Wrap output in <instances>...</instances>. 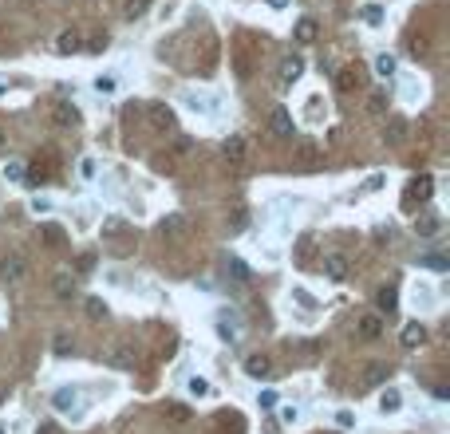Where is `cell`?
Here are the masks:
<instances>
[{"instance_id":"6da1fadb","label":"cell","mask_w":450,"mask_h":434,"mask_svg":"<svg viewBox=\"0 0 450 434\" xmlns=\"http://www.w3.org/2000/svg\"><path fill=\"white\" fill-rule=\"evenodd\" d=\"M146 119H150V130H154V134H174L178 130V114H174V107H166V103H150V107H146Z\"/></svg>"},{"instance_id":"7a4b0ae2","label":"cell","mask_w":450,"mask_h":434,"mask_svg":"<svg viewBox=\"0 0 450 434\" xmlns=\"http://www.w3.org/2000/svg\"><path fill=\"white\" fill-rule=\"evenodd\" d=\"M431 197H434V178L431 174H415L407 182V193H403L407 206H427Z\"/></svg>"},{"instance_id":"3957f363","label":"cell","mask_w":450,"mask_h":434,"mask_svg":"<svg viewBox=\"0 0 450 434\" xmlns=\"http://www.w3.org/2000/svg\"><path fill=\"white\" fill-rule=\"evenodd\" d=\"M48 114H51V123H56V127H64V130L80 127V107H75V103H67V99H56V103L48 107Z\"/></svg>"},{"instance_id":"277c9868","label":"cell","mask_w":450,"mask_h":434,"mask_svg":"<svg viewBox=\"0 0 450 434\" xmlns=\"http://www.w3.org/2000/svg\"><path fill=\"white\" fill-rule=\"evenodd\" d=\"M28 276V261L20 257V253H8V257L0 261V280H8V285H20Z\"/></svg>"},{"instance_id":"5b68a950","label":"cell","mask_w":450,"mask_h":434,"mask_svg":"<svg viewBox=\"0 0 450 434\" xmlns=\"http://www.w3.org/2000/svg\"><path fill=\"white\" fill-rule=\"evenodd\" d=\"M222 154H225V162H229L233 170H241V166H245V154H249L245 134H229V138H225V146H222Z\"/></svg>"},{"instance_id":"8992f818","label":"cell","mask_w":450,"mask_h":434,"mask_svg":"<svg viewBox=\"0 0 450 434\" xmlns=\"http://www.w3.org/2000/svg\"><path fill=\"white\" fill-rule=\"evenodd\" d=\"M324 276H328V280H336V285H344V280L352 276L348 257H340V253H324Z\"/></svg>"},{"instance_id":"52a82bcc","label":"cell","mask_w":450,"mask_h":434,"mask_svg":"<svg viewBox=\"0 0 450 434\" xmlns=\"http://www.w3.org/2000/svg\"><path fill=\"white\" fill-rule=\"evenodd\" d=\"M407 134H411V123H407L403 114H391V119H387V127H383V143L387 146H403V143H407Z\"/></svg>"},{"instance_id":"ba28073f","label":"cell","mask_w":450,"mask_h":434,"mask_svg":"<svg viewBox=\"0 0 450 434\" xmlns=\"http://www.w3.org/2000/svg\"><path fill=\"white\" fill-rule=\"evenodd\" d=\"M269 130H273L276 138H292V134H296V123H292V114L285 111V107H273V114H269Z\"/></svg>"},{"instance_id":"9c48e42d","label":"cell","mask_w":450,"mask_h":434,"mask_svg":"<svg viewBox=\"0 0 450 434\" xmlns=\"http://www.w3.org/2000/svg\"><path fill=\"white\" fill-rule=\"evenodd\" d=\"M292 36H296V44H316V40H320V24H316V20L312 16H300L296 20V24H292Z\"/></svg>"},{"instance_id":"30bf717a","label":"cell","mask_w":450,"mask_h":434,"mask_svg":"<svg viewBox=\"0 0 450 434\" xmlns=\"http://www.w3.org/2000/svg\"><path fill=\"white\" fill-rule=\"evenodd\" d=\"M186 233H190V221L182 213H166L158 221V237H186Z\"/></svg>"},{"instance_id":"8fae6325","label":"cell","mask_w":450,"mask_h":434,"mask_svg":"<svg viewBox=\"0 0 450 434\" xmlns=\"http://www.w3.org/2000/svg\"><path fill=\"white\" fill-rule=\"evenodd\" d=\"M387 375H391V363H383V359H375V363H368L364 367V391H371V387H383L387 383Z\"/></svg>"},{"instance_id":"7c38bea8","label":"cell","mask_w":450,"mask_h":434,"mask_svg":"<svg viewBox=\"0 0 450 434\" xmlns=\"http://www.w3.org/2000/svg\"><path fill=\"white\" fill-rule=\"evenodd\" d=\"M300 75H305V60H300V56H289V60L281 64V75H276V83H281V87L289 91L292 83L300 80Z\"/></svg>"},{"instance_id":"4fadbf2b","label":"cell","mask_w":450,"mask_h":434,"mask_svg":"<svg viewBox=\"0 0 450 434\" xmlns=\"http://www.w3.org/2000/svg\"><path fill=\"white\" fill-rule=\"evenodd\" d=\"M399 343L407 348V352L423 348V343H427V328H423V324H407V328L399 332Z\"/></svg>"},{"instance_id":"5bb4252c","label":"cell","mask_w":450,"mask_h":434,"mask_svg":"<svg viewBox=\"0 0 450 434\" xmlns=\"http://www.w3.org/2000/svg\"><path fill=\"white\" fill-rule=\"evenodd\" d=\"M269 371H273V359H269L265 352H253L249 359H245V375H253V379H265Z\"/></svg>"},{"instance_id":"9a60e30c","label":"cell","mask_w":450,"mask_h":434,"mask_svg":"<svg viewBox=\"0 0 450 434\" xmlns=\"http://www.w3.org/2000/svg\"><path fill=\"white\" fill-rule=\"evenodd\" d=\"M355 332H359L364 339H379V336H383V320H379L375 312H368V316H359V320H355Z\"/></svg>"},{"instance_id":"2e32d148","label":"cell","mask_w":450,"mask_h":434,"mask_svg":"<svg viewBox=\"0 0 450 434\" xmlns=\"http://www.w3.org/2000/svg\"><path fill=\"white\" fill-rule=\"evenodd\" d=\"M56 48L64 51V56H75V51L83 48V32H80V28H67V32H60V36H56Z\"/></svg>"},{"instance_id":"e0dca14e","label":"cell","mask_w":450,"mask_h":434,"mask_svg":"<svg viewBox=\"0 0 450 434\" xmlns=\"http://www.w3.org/2000/svg\"><path fill=\"white\" fill-rule=\"evenodd\" d=\"M359 83H364V75H359L355 67H340V71H336V87L344 91V95H352V91H359Z\"/></svg>"},{"instance_id":"ac0fdd59","label":"cell","mask_w":450,"mask_h":434,"mask_svg":"<svg viewBox=\"0 0 450 434\" xmlns=\"http://www.w3.org/2000/svg\"><path fill=\"white\" fill-rule=\"evenodd\" d=\"M375 304H379V316H395V308H399V289H395V285H387V289H379V296H375Z\"/></svg>"},{"instance_id":"d6986e66","label":"cell","mask_w":450,"mask_h":434,"mask_svg":"<svg viewBox=\"0 0 450 434\" xmlns=\"http://www.w3.org/2000/svg\"><path fill=\"white\" fill-rule=\"evenodd\" d=\"M103 363H111V367H134V352H130V348H123V343H115L111 352L103 355Z\"/></svg>"},{"instance_id":"ffe728a7","label":"cell","mask_w":450,"mask_h":434,"mask_svg":"<svg viewBox=\"0 0 450 434\" xmlns=\"http://www.w3.org/2000/svg\"><path fill=\"white\" fill-rule=\"evenodd\" d=\"M40 241L51 245V249H64V245H67V233L56 226V221H44V226H40Z\"/></svg>"},{"instance_id":"44dd1931","label":"cell","mask_w":450,"mask_h":434,"mask_svg":"<svg viewBox=\"0 0 450 434\" xmlns=\"http://www.w3.org/2000/svg\"><path fill=\"white\" fill-rule=\"evenodd\" d=\"M51 292H56L60 300H71V296H75V276H71V273H56V280H51Z\"/></svg>"},{"instance_id":"7402d4cb","label":"cell","mask_w":450,"mask_h":434,"mask_svg":"<svg viewBox=\"0 0 450 434\" xmlns=\"http://www.w3.org/2000/svg\"><path fill=\"white\" fill-rule=\"evenodd\" d=\"M368 114L371 119H387V91H371L368 95Z\"/></svg>"},{"instance_id":"603a6c76","label":"cell","mask_w":450,"mask_h":434,"mask_svg":"<svg viewBox=\"0 0 450 434\" xmlns=\"http://www.w3.org/2000/svg\"><path fill=\"white\" fill-rule=\"evenodd\" d=\"M438 229H442V221L431 217V213H427V217H415V233L418 237H438Z\"/></svg>"},{"instance_id":"cb8c5ba5","label":"cell","mask_w":450,"mask_h":434,"mask_svg":"<svg viewBox=\"0 0 450 434\" xmlns=\"http://www.w3.org/2000/svg\"><path fill=\"white\" fill-rule=\"evenodd\" d=\"M166 418H170V422H190L193 411L186 407V402H166Z\"/></svg>"},{"instance_id":"d4e9b609","label":"cell","mask_w":450,"mask_h":434,"mask_svg":"<svg viewBox=\"0 0 450 434\" xmlns=\"http://www.w3.org/2000/svg\"><path fill=\"white\" fill-rule=\"evenodd\" d=\"M407 48H411V56L423 60V56L431 51V40H427V36H418V32H411V36H407Z\"/></svg>"},{"instance_id":"484cf974","label":"cell","mask_w":450,"mask_h":434,"mask_svg":"<svg viewBox=\"0 0 450 434\" xmlns=\"http://www.w3.org/2000/svg\"><path fill=\"white\" fill-rule=\"evenodd\" d=\"M83 308H87V320H107V304H103V300H99V296H87V304H83Z\"/></svg>"},{"instance_id":"4316f807","label":"cell","mask_w":450,"mask_h":434,"mask_svg":"<svg viewBox=\"0 0 450 434\" xmlns=\"http://www.w3.org/2000/svg\"><path fill=\"white\" fill-rule=\"evenodd\" d=\"M399 407H403V395H399V391H383V395H379V411H383V415L399 411Z\"/></svg>"},{"instance_id":"83f0119b","label":"cell","mask_w":450,"mask_h":434,"mask_svg":"<svg viewBox=\"0 0 450 434\" xmlns=\"http://www.w3.org/2000/svg\"><path fill=\"white\" fill-rule=\"evenodd\" d=\"M375 75H383V80H391L395 75V56H375Z\"/></svg>"},{"instance_id":"f1b7e54d","label":"cell","mask_w":450,"mask_h":434,"mask_svg":"<svg viewBox=\"0 0 450 434\" xmlns=\"http://www.w3.org/2000/svg\"><path fill=\"white\" fill-rule=\"evenodd\" d=\"M146 8H150V0H127V4H123V16L139 20V16H146Z\"/></svg>"},{"instance_id":"f546056e","label":"cell","mask_w":450,"mask_h":434,"mask_svg":"<svg viewBox=\"0 0 450 434\" xmlns=\"http://www.w3.org/2000/svg\"><path fill=\"white\" fill-rule=\"evenodd\" d=\"M24 170H28L24 162H4V178L8 182H24Z\"/></svg>"},{"instance_id":"4dcf8cb0","label":"cell","mask_w":450,"mask_h":434,"mask_svg":"<svg viewBox=\"0 0 450 434\" xmlns=\"http://www.w3.org/2000/svg\"><path fill=\"white\" fill-rule=\"evenodd\" d=\"M418 265H423V269H438V273H442V269H447V257H442V253H427V257H418Z\"/></svg>"},{"instance_id":"1f68e13d","label":"cell","mask_w":450,"mask_h":434,"mask_svg":"<svg viewBox=\"0 0 450 434\" xmlns=\"http://www.w3.org/2000/svg\"><path fill=\"white\" fill-rule=\"evenodd\" d=\"M75 402H80V395H75V391H60V395H56V411H71Z\"/></svg>"},{"instance_id":"d6a6232c","label":"cell","mask_w":450,"mask_h":434,"mask_svg":"<svg viewBox=\"0 0 450 434\" xmlns=\"http://www.w3.org/2000/svg\"><path fill=\"white\" fill-rule=\"evenodd\" d=\"M95 269V253H80V261H75V276H87Z\"/></svg>"},{"instance_id":"836d02e7","label":"cell","mask_w":450,"mask_h":434,"mask_svg":"<svg viewBox=\"0 0 450 434\" xmlns=\"http://www.w3.org/2000/svg\"><path fill=\"white\" fill-rule=\"evenodd\" d=\"M51 348H56V355H71L75 343H71V336H56V339H51Z\"/></svg>"},{"instance_id":"e575fe53","label":"cell","mask_w":450,"mask_h":434,"mask_svg":"<svg viewBox=\"0 0 450 434\" xmlns=\"http://www.w3.org/2000/svg\"><path fill=\"white\" fill-rule=\"evenodd\" d=\"M95 91L111 95V91H115V80H111V75H99V80H95Z\"/></svg>"},{"instance_id":"d590c367","label":"cell","mask_w":450,"mask_h":434,"mask_svg":"<svg viewBox=\"0 0 450 434\" xmlns=\"http://www.w3.org/2000/svg\"><path fill=\"white\" fill-rule=\"evenodd\" d=\"M83 44H87L91 51H103L107 48V36H91V40H83Z\"/></svg>"},{"instance_id":"8d00e7d4","label":"cell","mask_w":450,"mask_h":434,"mask_svg":"<svg viewBox=\"0 0 450 434\" xmlns=\"http://www.w3.org/2000/svg\"><path fill=\"white\" fill-rule=\"evenodd\" d=\"M229 269H233V276H237L241 285H245V280H249V273H245V265H241V261H229Z\"/></svg>"},{"instance_id":"74e56055","label":"cell","mask_w":450,"mask_h":434,"mask_svg":"<svg viewBox=\"0 0 450 434\" xmlns=\"http://www.w3.org/2000/svg\"><path fill=\"white\" fill-rule=\"evenodd\" d=\"M190 391L193 395H209V383L206 379H190Z\"/></svg>"},{"instance_id":"f35d334b","label":"cell","mask_w":450,"mask_h":434,"mask_svg":"<svg viewBox=\"0 0 450 434\" xmlns=\"http://www.w3.org/2000/svg\"><path fill=\"white\" fill-rule=\"evenodd\" d=\"M364 16H368L371 24H379V20H383V12H379V8H375V4H368V8H364Z\"/></svg>"},{"instance_id":"ab89813d","label":"cell","mask_w":450,"mask_h":434,"mask_svg":"<svg viewBox=\"0 0 450 434\" xmlns=\"http://www.w3.org/2000/svg\"><path fill=\"white\" fill-rule=\"evenodd\" d=\"M174 150H178V154H190V150H193V143H190V138H178V143H174Z\"/></svg>"},{"instance_id":"60d3db41","label":"cell","mask_w":450,"mask_h":434,"mask_svg":"<svg viewBox=\"0 0 450 434\" xmlns=\"http://www.w3.org/2000/svg\"><path fill=\"white\" fill-rule=\"evenodd\" d=\"M4 146H8V134H4V127H0V154H4Z\"/></svg>"},{"instance_id":"b9f144b4","label":"cell","mask_w":450,"mask_h":434,"mask_svg":"<svg viewBox=\"0 0 450 434\" xmlns=\"http://www.w3.org/2000/svg\"><path fill=\"white\" fill-rule=\"evenodd\" d=\"M285 4H289V0H269V8H285Z\"/></svg>"},{"instance_id":"7bdbcfd3","label":"cell","mask_w":450,"mask_h":434,"mask_svg":"<svg viewBox=\"0 0 450 434\" xmlns=\"http://www.w3.org/2000/svg\"><path fill=\"white\" fill-rule=\"evenodd\" d=\"M40 434H56V426H51V422H48V426H40Z\"/></svg>"},{"instance_id":"ee69618b","label":"cell","mask_w":450,"mask_h":434,"mask_svg":"<svg viewBox=\"0 0 450 434\" xmlns=\"http://www.w3.org/2000/svg\"><path fill=\"white\" fill-rule=\"evenodd\" d=\"M4 399H8V391H4V387H0V402H4Z\"/></svg>"}]
</instances>
